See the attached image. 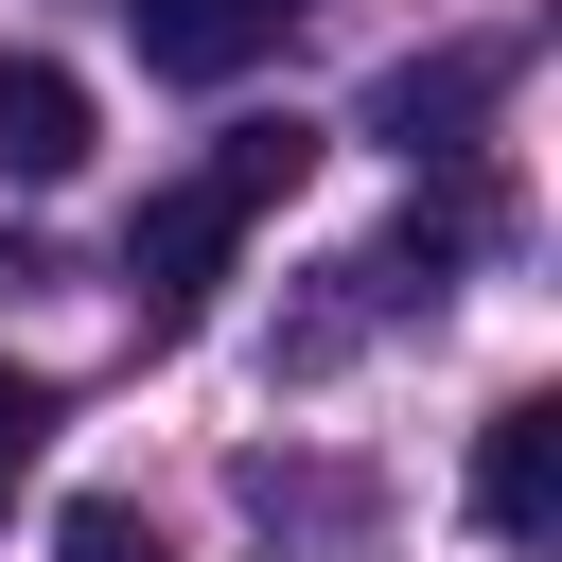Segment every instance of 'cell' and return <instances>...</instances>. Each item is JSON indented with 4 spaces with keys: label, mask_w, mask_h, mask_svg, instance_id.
Here are the masks:
<instances>
[{
    "label": "cell",
    "mask_w": 562,
    "mask_h": 562,
    "mask_svg": "<svg viewBox=\"0 0 562 562\" xmlns=\"http://www.w3.org/2000/svg\"><path fill=\"white\" fill-rule=\"evenodd\" d=\"M299 176H316V123H228L193 176H158L140 228H123V299H140V334H193L211 281H228V246H246Z\"/></svg>",
    "instance_id": "cell-1"
},
{
    "label": "cell",
    "mask_w": 562,
    "mask_h": 562,
    "mask_svg": "<svg viewBox=\"0 0 562 562\" xmlns=\"http://www.w3.org/2000/svg\"><path fill=\"white\" fill-rule=\"evenodd\" d=\"M123 35H140V70L228 88V70H263V53L299 35V0H123Z\"/></svg>",
    "instance_id": "cell-2"
},
{
    "label": "cell",
    "mask_w": 562,
    "mask_h": 562,
    "mask_svg": "<svg viewBox=\"0 0 562 562\" xmlns=\"http://www.w3.org/2000/svg\"><path fill=\"white\" fill-rule=\"evenodd\" d=\"M474 527H492V544H544V527H562V404H509V422L474 439Z\"/></svg>",
    "instance_id": "cell-3"
},
{
    "label": "cell",
    "mask_w": 562,
    "mask_h": 562,
    "mask_svg": "<svg viewBox=\"0 0 562 562\" xmlns=\"http://www.w3.org/2000/svg\"><path fill=\"white\" fill-rule=\"evenodd\" d=\"M70 158H88V70L70 53H0V176L53 193Z\"/></svg>",
    "instance_id": "cell-4"
},
{
    "label": "cell",
    "mask_w": 562,
    "mask_h": 562,
    "mask_svg": "<svg viewBox=\"0 0 562 562\" xmlns=\"http://www.w3.org/2000/svg\"><path fill=\"white\" fill-rule=\"evenodd\" d=\"M492 88H509L492 53H404V70L369 88V140H404V158H457V123H474Z\"/></svg>",
    "instance_id": "cell-5"
},
{
    "label": "cell",
    "mask_w": 562,
    "mask_h": 562,
    "mask_svg": "<svg viewBox=\"0 0 562 562\" xmlns=\"http://www.w3.org/2000/svg\"><path fill=\"white\" fill-rule=\"evenodd\" d=\"M53 562H176V544H158L140 509H70V544H53Z\"/></svg>",
    "instance_id": "cell-6"
},
{
    "label": "cell",
    "mask_w": 562,
    "mask_h": 562,
    "mask_svg": "<svg viewBox=\"0 0 562 562\" xmlns=\"http://www.w3.org/2000/svg\"><path fill=\"white\" fill-rule=\"evenodd\" d=\"M35 439H53V386H18V369H0V492L35 474Z\"/></svg>",
    "instance_id": "cell-7"
}]
</instances>
